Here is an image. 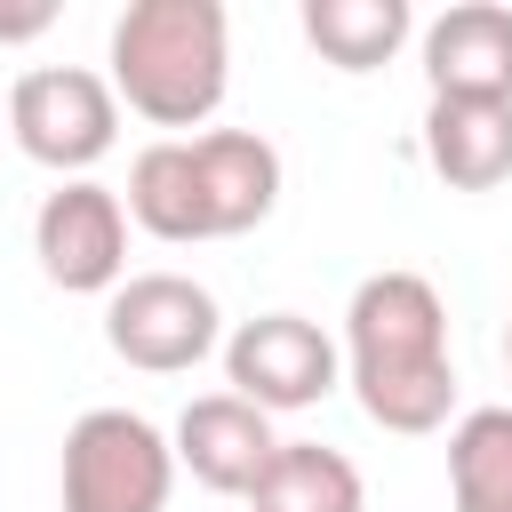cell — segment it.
Listing matches in <instances>:
<instances>
[{
	"label": "cell",
	"instance_id": "1",
	"mask_svg": "<svg viewBox=\"0 0 512 512\" xmlns=\"http://www.w3.org/2000/svg\"><path fill=\"white\" fill-rule=\"evenodd\" d=\"M344 384L368 424L384 432H440L456 408L448 360V304L424 272H368L344 304Z\"/></svg>",
	"mask_w": 512,
	"mask_h": 512
},
{
	"label": "cell",
	"instance_id": "2",
	"mask_svg": "<svg viewBox=\"0 0 512 512\" xmlns=\"http://www.w3.org/2000/svg\"><path fill=\"white\" fill-rule=\"evenodd\" d=\"M112 96L152 128H208L232 88L224 0H128L112 16Z\"/></svg>",
	"mask_w": 512,
	"mask_h": 512
},
{
	"label": "cell",
	"instance_id": "3",
	"mask_svg": "<svg viewBox=\"0 0 512 512\" xmlns=\"http://www.w3.org/2000/svg\"><path fill=\"white\" fill-rule=\"evenodd\" d=\"M56 488H64V512H168L176 440L136 408H88L64 432Z\"/></svg>",
	"mask_w": 512,
	"mask_h": 512
},
{
	"label": "cell",
	"instance_id": "4",
	"mask_svg": "<svg viewBox=\"0 0 512 512\" xmlns=\"http://www.w3.org/2000/svg\"><path fill=\"white\" fill-rule=\"evenodd\" d=\"M8 136L24 160H40V168H56V184H72L120 144V96L88 64H32L8 88Z\"/></svg>",
	"mask_w": 512,
	"mask_h": 512
},
{
	"label": "cell",
	"instance_id": "5",
	"mask_svg": "<svg viewBox=\"0 0 512 512\" xmlns=\"http://www.w3.org/2000/svg\"><path fill=\"white\" fill-rule=\"evenodd\" d=\"M104 344L144 376H184L224 352V312L192 272H128L104 296Z\"/></svg>",
	"mask_w": 512,
	"mask_h": 512
},
{
	"label": "cell",
	"instance_id": "6",
	"mask_svg": "<svg viewBox=\"0 0 512 512\" xmlns=\"http://www.w3.org/2000/svg\"><path fill=\"white\" fill-rule=\"evenodd\" d=\"M224 384L240 400H256L264 416H288L344 384V344L320 336V320H304V312H256L224 336Z\"/></svg>",
	"mask_w": 512,
	"mask_h": 512
},
{
	"label": "cell",
	"instance_id": "7",
	"mask_svg": "<svg viewBox=\"0 0 512 512\" xmlns=\"http://www.w3.org/2000/svg\"><path fill=\"white\" fill-rule=\"evenodd\" d=\"M32 256L64 296H112L128 280V200L96 176H72L32 216Z\"/></svg>",
	"mask_w": 512,
	"mask_h": 512
},
{
	"label": "cell",
	"instance_id": "8",
	"mask_svg": "<svg viewBox=\"0 0 512 512\" xmlns=\"http://www.w3.org/2000/svg\"><path fill=\"white\" fill-rule=\"evenodd\" d=\"M168 440H176V472H192V480L216 488V496H256L264 464L280 456L272 416H264L256 400H240V392H200V400H184V416H176Z\"/></svg>",
	"mask_w": 512,
	"mask_h": 512
},
{
	"label": "cell",
	"instance_id": "9",
	"mask_svg": "<svg viewBox=\"0 0 512 512\" xmlns=\"http://www.w3.org/2000/svg\"><path fill=\"white\" fill-rule=\"evenodd\" d=\"M184 144H192V184H200L208 240H240L280 208V152L256 128H200Z\"/></svg>",
	"mask_w": 512,
	"mask_h": 512
},
{
	"label": "cell",
	"instance_id": "10",
	"mask_svg": "<svg viewBox=\"0 0 512 512\" xmlns=\"http://www.w3.org/2000/svg\"><path fill=\"white\" fill-rule=\"evenodd\" d=\"M424 160L456 192H496L512 176V96H432Z\"/></svg>",
	"mask_w": 512,
	"mask_h": 512
},
{
	"label": "cell",
	"instance_id": "11",
	"mask_svg": "<svg viewBox=\"0 0 512 512\" xmlns=\"http://www.w3.org/2000/svg\"><path fill=\"white\" fill-rule=\"evenodd\" d=\"M424 80L432 96H512V8L464 0L424 24Z\"/></svg>",
	"mask_w": 512,
	"mask_h": 512
},
{
	"label": "cell",
	"instance_id": "12",
	"mask_svg": "<svg viewBox=\"0 0 512 512\" xmlns=\"http://www.w3.org/2000/svg\"><path fill=\"white\" fill-rule=\"evenodd\" d=\"M128 224H144L152 240L168 248H192L208 240V216H200V184H192V144L184 136H160L128 160Z\"/></svg>",
	"mask_w": 512,
	"mask_h": 512
},
{
	"label": "cell",
	"instance_id": "13",
	"mask_svg": "<svg viewBox=\"0 0 512 512\" xmlns=\"http://www.w3.org/2000/svg\"><path fill=\"white\" fill-rule=\"evenodd\" d=\"M248 512H368V488H360V464L344 448H320V440H280V456L264 464Z\"/></svg>",
	"mask_w": 512,
	"mask_h": 512
},
{
	"label": "cell",
	"instance_id": "14",
	"mask_svg": "<svg viewBox=\"0 0 512 512\" xmlns=\"http://www.w3.org/2000/svg\"><path fill=\"white\" fill-rule=\"evenodd\" d=\"M416 16L408 0H304V40L336 64V72H376L408 48Z\"/></svg>",
	"mask_w": 512,
	"mask_h": 512
},
{
	"label": "cell",
	"instance_id": "15",
	"mask_svg": "<svg viewBox=\"0 0 512 512\" xmlns=\"http://www.w3.org/2000/svg\"><path fill=\"white\" fill-rule=\"evenodd\" d=\"M448 504L512 512V408H464L448 424Z\"/></svg>",
	"mask_w": 512,
	"mask_h": 512
},
{
	"label": "cell",
	"instance_id": "16",
	"mask_svg": "<svg viewBox=\"0 0 512 512\" xmlns=\"http://www.w3.org/2000/svg\"><path fill=\"white\" fill-rule=\"evenodd\" d=\"M48 24H56L48 0H32V8H0V40H32V32H48Z\"/></svg>",
	"mask_w": 512,
	"mask_h": 512
},
{
	"label": "cell",
	"instance_id": "17",
	"mask_svg": "<svg viewBox=\"0 0 512 512\" xmlns=\"http://www.w3.org/2000/svg\"><path fill=\"white\" fill-rule=\"evenodd\" d=\"M504 368H512V320H504Z\"/></svg>",
	"mask_w": 512,
	"mask_h": 512
}]
</instances>
